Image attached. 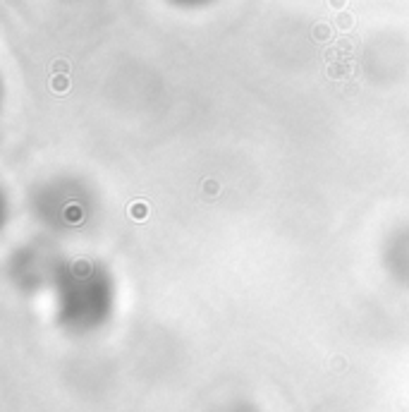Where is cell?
Here are the masks:
<instances>
[{
    "label": "cell",
    "mask_w": 409,
    "mask_h": 412,
    "mask_svg": "<svg viewBox=\"0 0 409 412\" xmlns=\"http://www.w3.org/2000/svg\"><path fill=\"white\" fill-rule=\"evenodd\" d=\"M175 3H184V5H199V3H206V0H175Z\"/></svg>",
    "instance_id": "obj_1"
}]
</instances>
